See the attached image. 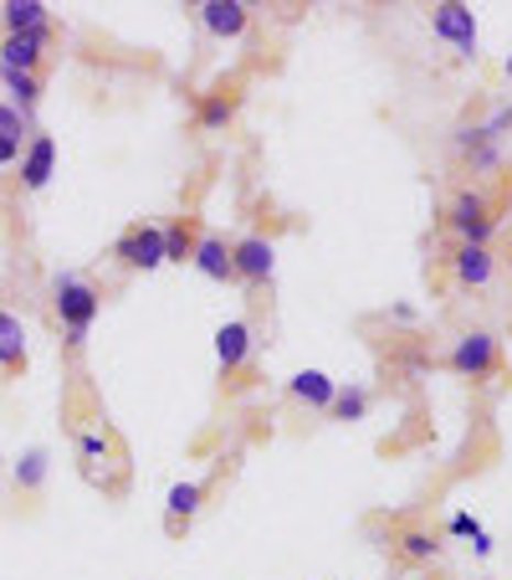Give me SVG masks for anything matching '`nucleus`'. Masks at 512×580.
Wrapping results in <instances>:
<instances>
[{
    "mask_svg": "<svg viewBox=\"0 0 512 580\" xmlns=\"http://www.w3.org/2000/svg\"><path fill=\"white\" fill-rule=\"evenodd\" d=\"M502 73H508V83H512V52H508V62H502Z\"/></svg>",
    "mask_w": 512,
    "mask_h": 580,
    "instance_id": "31",
    "label": "nucleus"
},
{
    "mask_svg": "<svg viewBox=\"0 0 512 580\" xmlns=\"http://www.w3.org/2000/svg\"><path fill=\"white\" fill-rule=\"evenodd\" d=\"M46 42H52V31H26V36H6L0 42V67H11V73H36L46 57Z\"/></svg>",
    "mask_w": 512,
    "mask_h": 580,
    "instance_id": "9",
    "label": "nucleus"
},
{
    "mask_svg": "<svg viewBox=\"0 0 512 580\" xmlns=\"http://www.w3.org/2000/svg\"><path fill=\"white\" fill-rule=\"evenodd\" d=\"M77 452H83V462H88V473L108 468V458H113V437H108V427H102V421L83 427V437H77Z\"/></svg>",
    "mask_w": 512,
    "mask_h": 580,
    "instance_id": "19",
    "label": "nucleus"
},
{
    "mask_svg": "<svg viewBox=\"0 0 512 580\" xmlns=\"http://www.w3.org/2000/svg\"><path fill=\"white\" fill-rule=\"evenodd\" d=\"M451 370L467 375V380H487V375H498V340L487 334V329H471L461 340L451 344Z\"/></svg>",
    "mask_w": 512,
    "mask_h": 580,
    "instance_id": "4",
    "label": "nucleus"
},
{
    "mask_svg": "<svg viewBox=\"0 0 512 580\" xmlns=\"http://www.w3.org/2000/svg\"><path fill=\"white\" fill-rule=\"evenodd\" d=\"M446 535H456V539H471V535H482V524L471 519L467 508H461V514H451V519H446Z\"/></svg>",
    "mask_w": 512,
    "mask_h": 580,
    "instance_id": "27",
    "label": "nucleus"
},
{
    "mask_svg": "<svg viewBox=\"0 0 512 580\" xmlns=\"http://www.w3.org/2000/svg\"><path fill=\"white\" fill-rule=\"evenodd\" d=\"M190 262L205 272V278H210V283H226V278H236L231 247H226V237H216V232H200V237H195Z\"/></svg>",
    "mask_w": 512,
    "mask_h": 580,
    "instance_id": "12",
    "label": "nucleus"
},
{
    "mask_svg": "<svg viewBox=\"0 0 512 580\" xmlns=\"http://www.w3.org/2000/svg\"><path fill=\"white\" fill-rule=\"evenodd\" d=\"M431 31H436V36H446V42L456 46V57H477V15H471L467 6H456V0L436 6V15H431Z\"/></svg>",
    "mask_w": 512,
    "mask_h": 580,
    "instance_id": "6",
    "label": "nucleus"
},
{
    "mask_svg": "<svg viewBox=\"0 0 512 580\" xmlns=\"http://www.w3.org/2000/svg\"><path fill=\"white\" fill-rule=\"evenodd\" d=\"M508 129H512V104H502L498 114H492V119L482 123V139H492V144H498V139L508 135Z\"/></svg>",
    "mask_w": 512,
    "mask_h": 580,
    "instance_id": "26",
    "label": "nucleus"
},
{
    "mask_svg": "<svg viewBox=\"0 0 512 580\" xmlns=\"http://www.w3.org/2000/svg\"><path fill=\"white\" fill-rule=\"evenodd\" d=\"M471 550L487 560V555H492V535H487V529H482V535H471Z\"/></svg>",
    "mask_w": 512,
    "mask_h": 580,
    "instance_id": "29",
    "label": "nucleus"
},
{
    "mask_svg": "<svg viewBox=\"0 0 512 580\" xmlns=\"http://www.w3.org/2000/svg\"><path fill=\"white\" fill-rule=\"evenodd\" d=\"M26 365V329L15 313L0 309V370H21Z\"/></svg>",
    "mask_w": 512,
    "mask_h": 580,
    "instance_id": "17",
    "label": "nucleus"
},
{
    "mask_svg": "<svg viewBox=\"0 0 512 580\" xmlns=\"http://www.w3.org/2000/svg\"><path fill=\"white\" fill-rule=\"evenodd\" d=\"M251 324L247 319H231V324L216 329V359H220V375H241L251 359Z\"/></svg>",
    "mask_w": 512,
    "mask_h": 580,
    "instance_id": "7",
    "label": "nucleus"
},
{
    "mask_svg": "<svg viewBox=\"0 0 512 580\" xmlns=\"http://www.w3.org/2000/svg\"><path fill=\"white\" fill-rule=\"evenodd\" d=\"M390 319H395V324H415V319H421V313L410 309V303H390Z\"/></svg>",
    "mask_w": 512,
    "mask_h": 580,
    "instance_id": "28",
    "label": "nucleus"
},
{
    "mask_svg": "<svg viewBox=\"0 0 512 580\" xmlns=\"http://www.w3.org/2000/svg\"><path fill=\"white\" fill-rule=\"evenodd\" d=\"M52 309H57V319H62L67 344L83 350V344H88L92 319H98V309H102V298L83 272H57V278H52Z\"/></svg>",
    "mask_w": 512,
    "mask_h": 580,
    "instance_id": "1",
    "label": "nucleus"
},
{
    "mask_svg": "<svg viewBox=\"0 0 512 580\" xmlns=\"http://www.w3.org/2000/svg\"><path fill=\"white\" fill-rule=\"evenodd\" d=\"M467 164H471V175H482V170H498V164H502L498 144H492V139H482L477 149H467Z\"/></svg>",
    "mask_w": 512,
    "mask_h": 580,
    "instance_id": "24",
    "label": "nucleus"
},
{
    "mask_svg": "<svg viewBox=\"0 0 512 580\" xmlns=\"http://www.w3.org/2000/svg\"><path fill=\"white\" fill-rule=\"evenodd\" d=\"M195 237H200V232H195L190 216H179V222L164 226V262H190Z\"/></svg>",
    "mask_w": 512,
    "mask_h": 580,
    "instance_id": "20",
    "label": "nucleus"
},
{
    "mask_svg": "<svg viewBox=\"0 0 512 580\" xmlns=\"http://www.w3.org/2000/svg\"><path fill=\"white\" fill-rule=\"evenodd\" d=\"M195 11H200V26L210 31V36H220V42L247 36V26H251V11L241 6V0H205V6H195Z\"/></svg>",
    "mask_w": 512,
    "mask_h": 580,
    "instance_id": "8",
    "label": "nucleus"
},
{
    "mask_svg": "<svg viewBox=\"0 0 512 580\" xmlns=\"http://www.w3.org/2000/svg\"><path fill=\"white\" fill-rule=\"evenodd\" d=\"M200 504H205V483H175V488L164 493V508H170V529H185V524L200 514Z\"/></svg>",
    "mask_w": 512,
    "mask_h": 580,
    "instance_id": "15",
    "label": "nucleus"
},
{
    "mask_svg": "<svg viewBox=\"0 0 512 580\" xmlns=\"http://www.w3.org/2000/svg\"><path fill=\"white\" fill-rule=\"evenodd\" d=\"M52 175H57V139L36 135L31 139V149L21 154V185H26V191H42Z\"/></svg>",
    "mask_w": 512,
    "mask_h": 580,
    "instance_id": "11",
    "label": "nucleus"
},
{
    "mask_svg": "<svg viewBox=\"0 0 512 580\" xmlns=\"http://www.w3.org/2000/svg\"><path fill=\"white\" fill-rule=\"evenodd\" d=\"M287 396H293V401H303V406H313V411H328V406H334V396H338V386L323 370H297L293 380H287Z\"/></svg>",
    "mask_w": 512,
    "mask_h": 580,
    "instance_id": "14",
    "label": "nucleus"
},
{
    "mask_svg": "<svg viewBox=\"0 0 512 580\" xmlns=\"http://www.w3.org/2000/svg\"><path fill=\"white\" fill-rule=\"evenodd\" d=\"M21 135H26V114H15V108L0 104V139H11V144H21Z\"/></svg>",
    "mask_w": 512,
    "mask_h": 580,
    "instance_id": "25",
    "label": "nucleus"
},
{
    "mask_svg": "<svg viewBox=\"0 0 512 580\" xmlns=\"http://www.w3.org/2000/svg\"><path fill=\"white\" fill-rule=\"evenodd\" d=\"M492 272H498V257H492V247H456L451 253V278L461 288H487L492 283Z\"/></svg>",
    "mask_w": 512,
    "mask_h": 580,
    "instance_id": "10",
    "label": "nucleus"
},
{
    "mask_svg": "<svg viewBox=\"0 0 512 580\" xmlns=\"http://www.w3.org/2000/svg\"><path fill=\"white\" fill-rule=\"evenodd\" d=\"M0 77H6V88L15 93V114H26L36 108V98H42V77L36 73H11V67H0Z\"/></svg>",
    "mask_w": 512,
    "mask_h": 580,
    "instance_id": "21",
    "label": "nucleus"
},
{
    "mask_svg": "<svg viewBox=\"0 0 512 580\" xmlns=\"http://www.w3.org/2000/svg\"><path fill=\"white\" fill-rule=\"evenodd\" d=\"M395 555H400V560H410V566H431V560L440 555V545H436L431 529L410 524V529H400V535H395Z\"/></svg>",
    "mask_w": 512,
    "mask_h": 580,
    "instance_id": "16",
    "label": "nucleus"
},
{
    "mask_svg": "<svg viewBox=\"0 0 512 580\" xmlns=\"http://www.w3.org/2000/svg\"><path fill=\"white\" fill-rule=\"evenodd\" d=\"M446 222H451V232L467 241V247H487V241H492V232H498L492 201H487L482 191H456L451 211H446Z\"/></svg>",
    "mask_w": 512,
    "mask_h": 580,
    "instance_id": "2",
    "label": "nucleus"
},
{
    "mask_svg": "<svg viewBox=\"0 0 512 580\" xmlns=\"http://www.w3.org/2000/svg\"><path fill=\"white\" fill-rule=\"evenodd\" d=\"M0 21H6V36H26V31H52V15H46L42 0H6V6H0Z\"/></svg>",
    "mask_w": 512,
    "mask_h": 580,
    "instance_id": "13",
    "label": "nucleus"
},
{
    "mask_svg": "<svg viewBox=\"0 0 512 580\" xmlns=\"http://www.w3.org/2000/svg\"><path fill=\"white\" fill-rule=\"evenodd\" d=\"M113 257L123 262V268H133V272L164 268V226H149V222L129 226V232L113 241Z\"/></svg>",
    "mask_w": 512,
    "mask_h": 580,
    "instance_id": "3",
    "label": "nucleus"
},
{
    "mask_svg": "<svg viewBox=\"0 0 512 580\" xmlns=\"http://www.w3.org/2000/svg\"><path fill=\"white\" fill-rule=\"evenodd\" d=\"M338 421H364L369 417V390L364 386H349V390H338L334 406H328Z\"/></svg>",
    "mask_w": 512,
    "mask_h": 580,
    "instance_id": "22",
    "label": "nucleus"
},
{
    "mask_svg": "<svg viewBox=\"0 0 512 580\" xmlns=\"http://www.w3.org/2000/svg\"><path fill=\"white\" fill-rule=\"evenodd\" d=\"M231 119H236V83H231V88L205 93V98H200V129H205V135H220Z\"/></svg>",
    "mask_w": 512,
    "mask_h": 580,
    "instance_id": "18",
    "label": "nucleus"
},
{
    "mask_svg": "<svg viewBox=\"0 0 512 580\" xmlns=\"http://www.w3.org/2000/svg\"><path fill=\"white\" fill-rule=\"evenodd\" d=\"M15 483H21L26 493H36L46 483V452H42V447L21 452V462H15Z\"/></svg>",
    "mask_w": 512,
    "mask_h": 580,
    "instance_id": "23",
    "label": "nucleus"
},
{
    "mask_svg": "<svg viewBox=\"0 0 512 580\" xmlns=\"http://www.w3.org/2000/svg\"><path fill=\"white\" fill-rule=\"evenodd\" d=\"M15 154H21V144H11V139H0V164H11Z\"/></svg>",
    "mask_w": 512,
    "mask_h": 580,
    "instance_id": "30",
    "label": "nucleus"
},
{
    "mask_svg": "<svg viewBox=\"0 0 512 580\" xmlns=\"http://www.w3.org/2000/svg\"><path fill=\"white\" fill-rule=\"evenodd\" d=\"M231 268H236V278H247V283H266L272 268H277V241L257 237V232L231 241Z\"/></svg>",
    "mask_w": 512,
    "mask_h": 580,
    "instance_id": "5",
    "label": "nucleus"
}]
</instances>
